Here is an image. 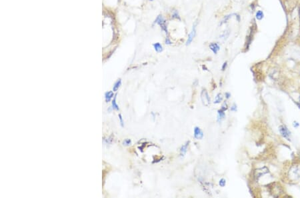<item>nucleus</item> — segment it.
<instances>
[{
  "label": "nucleus",
  "instance_id": "1",
  "mask_svg": "<svg viewBox=\"0 0 300 198\" xmlns=\"http://www.w3.org/2000/svg\"><path fill=\"white\" fill-rule=\"evenodd\" d=\"M288 176L291 180L300 179V164H294L290 167L288 172Z\"/></svg>",
  "mask_w": 300,
  "mask_h": 198
},
{
  "label": "nucleus",
  "instance_id": "2",
  "mask_svg": "<svg viewBox=\"0 0 300 198\" xmlns=\"http://www.w3.org/2000/svg\"><path fill=\"white\" fill-rule=\"evenodd\" d=\"M279 131L283 138L288 139V141H291V132L286 126L281 125L279 126Z\"/></svg>",
  "mask_w": 300,
  "mask_h": 198
},
{
  "label": "nucleus",
  "instance_id": "3",
  "mask_svg": "<svg viewBox=\"0 0 300 198\" xmlns=\"http://www.w3.org/2000/svg\"><path fill=\"white\" fill-rule=\"evenodd\" d=\"M201 100L203 105L208 107L210 105V98L206 90H203L201 92Z\"/></svg>",
  "mask_w": 300,
  "mask_h": 198
},
{
  "label": "nucleus",
  "instance_id": "4",
  "mask_svg": "<svg viewBox=\"0 0 300 198\" xmlns=\"http://www.w3.org/2000/svg\"><path fill=\"white\" fill-rule=\"evenodd\" d=\"M273 186L271 187V192L274 197H278L282 193V189L281 187L277 184H273Z\"/></svg>",
  "mask_w": 300,
  "mask_h": 198
},
{
  "label": "nucleus",
  "instance_id": "5",
  "mask_svg": "<svg viewBox=\"0 0 300 198\" xmlns=\"http://www.w3.org/2000/svg\"><path fill=\"white\" fill-rule=\"evenodd\" d=\"M197 24V23L196 22H195V24H194V25H193V28H192V32H191V33L189 35V36H188V39H187V42H186V45H189L192 42L193 39H194V38L195 37V35H196Z\"/></svg>",
  "mask_w": 300,
  "mask_h": 198
},
{
  "label": "nucleus",
  "instance_id": "6",
  "mask_svg": "<svg viewBox=\"0 0 300 198\" xmlns=\"http://www.w3.org/2000/svg\"><path fill=\"white\" fill-rule=\"evenodd\" d=\"M269 173V169L267 168V167H261V168L256 169L255 171V174H254V176L256 179H259L260 177L263 176V175Z\"/></svg>",
  "mask_w": 300,
  "mask_h": 198
},
{
  "label": "nucleus",
  "instance_id": "7",
  "mask_svg": "<svg viewBox=\"0 0 300 198\" xmlns=\"http://www.w3.org/2000/svg\"><path fill=\"white\" fill-rule=\"evenodd\" d=\"M194 138L196 139H202L204 136L203 132L199 127H195L194 128Z\"/></svg>",
  "mask_w": 300,
  "mask_h": 198
},
{
  "label": "nucleus",
  "instance_id": "8",
  "mask_svg": "<svg viewBox=\"0 0 300 198\" xmlns=\"http://www.w3.org/2000/svg\"><path fill=\"white\" fill-rule=\"evenodd\" d=\"M209 47L210 48V50H212L215 54H217V52H219L220 50V45L217 44H216V43H212V44H210Z\"/></svg>",
  "mask_w": 300,
  "mask_h": 198
},
{
  "label": "nucleus",
  "instance_id": "9",
  "mask_svg": "<svg viewBox=\"0 0 300 198\" xmlns=\"http://www.w3.org/2000/svg\"><path fill=\"white\" fill-rule=\"evenodd\" d=\"M189 141H187L186 143H185L184 145H183V146H182L181 149H180V156L181 157H184L185 154H186V152L187 151V148H188V146H189Z\"/></svg>",
  "mask_w": 300,
  "mask_h": 198
},
{
  "label": "nucleus",
  "instance_id": "10",
  "mask_svg": "<svg viewBox=\"0 0 300 198\" xmlns=\"http://www.w3.org/2000/svg\"><path fill=\"white\" fill-rule=\"evenodd\" d=\"M225 117V111L222 110V109H220V110L217 111V121L218 122H220L221 121H222L223 118H224Z\"/></svg>",
  "mask_w": 300,
  "mask_h": 198
},
{
  "label": "nucleus",
  "instance_id": "11",
  "mask_svg": "<svg viewBox=\"0 0 300 198\" xmlns=\"http://www.w3.org/2000/svg\"><path fill=\"white\" fill-rule=\"evenodd\" d=\"M113 96H114V94H113V92L112 91H108V92H106L105 93V98H106V102H109V101H110L111 100V99L113 98Z\"/></svg>",
  "mask_w": 300,
  "mask_h": 198
},
{
  "label": "nucleus",
  "instance_id": "12",
  "mask_svg": "<svg viewBox=\"0 0 300 198\" xmlns=\"http://www.w3.org/2000/svg\"><path fill=\"white\" fill-rule=\"evenodd\" d=\"M155 24L156 23H157V24L159 25L160 26H161V25H163L164 24H165L166 23V21H165V19H164V17H162V16H161V15H159V16H158L157 17V18L156 19V20H155Z\"/></svg>",
  "mask_w": 300,
  "mask_h": 198
},
{
  "label": "nucleus",
  "instance_id": "13",
  "mask_svg": "<svg viewBox=\"0 0 300 198\" xmlns=\"http://www.w3.org/2000/svg\"><path fill=\"white\" fill-rule=\"evenodd\" d=\"M230 30L229 29L226 30V31L223 32L222 35H220V39H222L223 41H225V40L228 38V37L230 36Z\"/></svg>",
  "mask_w": 300,
  "mask_h": 198
},
{
  "label": "nucleus",
  "instance_id": "14",
  "mask_svg": "<svg viewBox=\"0 0 300 198\" xmlns=\"http://www.w3.org/2000/svg\"><path fill=\"white\" fill-rule=\"evenodd\" d=\"M121 85V79H119V80L117 81V82L115 83V84L113 85V91H117L118 90L119 87H120Z\"/></svg>",
  "mask_w": 300,
  "mask_h": 198
},
{
  "label": "nucleus",
  "instance_id": "15",
  "mask_svg": "<svg viewBox=\"0 0 300 198\" xmlns=\"http://www.w3.org/2000/svg\"><path fill=\"white\" fill-rule=\"evenodd\" d=\"M154 47L155 50H156L157 53H160L163 51L162 45L160 44L159 43H156V44H154Z\"/></svg>",
  "mask_w": 300,
  "mask_h": 198
},
{
  "label": "nucleus",
  "instance_id": "16",
  "mask_svg": "<svg viewBox=\"0 0 300 198\" xmlns=\"http://www.w3.org/2000/svg\"><path fill=\"white\" fill-rule=\"evenodd\" d=\"M116 98H117V94H116L115 95H114V98L113 100H112V108L114 110L116 111H119V108L118 104H117L116 103Z\"/></svg>",
  "mask_w": 300,
  "mask_h": 198
},
{
  "label": "nucleus",
  "instance_id": "17",
  "mask_svg": "<svg viewBox=\"0 0 300 198\" xmlns=\"http://www.w3.org/2000/svg\"><path fill=\"white\" fill-rule=\"evenodd\" d=\"M223 100V96L221 93H218V94L216 95L214 103H220L221 101Z\"/></svg>",
  "mask_w": 300,
  "mask_h": 198
},
{
  "label": "nucleus",
  "instance_id": "18",
  "mask_svg": "<svg viewBox=\"0 0 300 198\" xmlns=\"http://www.w3.org/2000/svg\"><path fill=\"white\" fill-rule=\"evenodd\" d=\"M263 17V13L261 11H258L256 13V18L261 20Z\"/></svg>",
  "mask_w": 300,
  "mask_h": 198
},
{
  "label": "nucleus",
  "instance_id": "19",
  "mask_svg": "<svg viewBox=\"0 0 300 198\" xmlns=\"http://www.w3.org/2000/svg\"><path fill=\"white\" fill-rule=\"evenodd\" d=\"M131 144V140L130 139H126L125 140L123 141V145L126 146H129Z\"/></svg>",
  "mask_w": 300,
  "mask_h": 198
},
{
  "label": "nucleus",
  "instance_id": "20",
  "mask_svg": "<svg viewBox=\"0 0 300 198\" xmlns=\"http://www.w3.org/2000/svg\"><path fill=\"white\" fill-rule=\"evenodd\" d=\"M226 184V180L225 179H221L219 182V185L221 187H224Z\"/></svg>",
  "mask_w": 300,
  "mask_h": 198
},
{
  "label": "nucleus",
  "instance_id": "21",
  "mask_svg": "<svg viewBox=\"0 0 300 198\" xmlns=\"http://www.w3.org/2000/svg\"><path fill=\"white\" fill-rule=\"evenodd\" d=\"M172 17L173 18H175V19H178L180 20V17H179V16L178 14V13H177V11H174V13H173L172 14Z\"/></svg>",
  "mask_w": 300,
  "mask_h": 198
},
{
  "label": "nucleus",
  "instance_id": "22",
  "mask_svg": "<svg viewBox=\"0 0 300 198\" xmlns=\"http://www.w3.org/2000/svg\"><path fill=\"white\" fill-rule=\"evenodd\" d=\"M119 121H120V124H121V127H124V123H123V118H122V116L121 114H119Z\"/></svg>",
  "mask_w": 300,
  "mask_h": 198
},
{
  "label": "nucleus",
  "instance_id": "23",
  "mask_svg": "<svg viewBox=\"0 0 300 198\" xmlns=\"http://www.w3.org/2000/svg\"><path fill=\"white\" fill-rule=\"evenodd\" d=\"M221 109H222V110H223L224 111H225L226 110H228V105H227V103H226L225 102L223 103V104L222 106V108H221Z\"/></svg>",
  "mask_w": 300,
  "mask_h": 198
},
{
  "label": "nucleus",
  "instance_id": "24",
  "mask_svg": "<svg viewBox=\"0 0 300 198\" xmlns=\"http://www.w3.org/2000/svg\"><path fill=\"white\" fill-rule=\"evenodd\" d=\"M231 110L233 111H236V110H237V105H236L235 104H233L232 107L231 108Z\"/></svg>",
  "mask_w": 300,
  "mask_h": 198
},
{
  "label": "nucleus",
  "instance_id": "25",
  "mask_svg": "<svg viewBox=\"0 0 300 198\" xmlns=\"http://www.w3.org/2000/svg\"><path fill=\"white\" fill-rule=\"evenodd\" d=\"M165 42H166V44H167V45H170V44H172V42L170 41V39H169L168 37H167V38H166V41H165Z\"/></svg>",
  "mask_w": 300,
  "mask_h": 198
},
{
  "label": "nucleus",
  "instance_id": "26",
  "mask_svg": "<svg viewBox=\"0 0 300 198\" xmlns=\"http://www.w3.org/2000/svg\"><path fill=\"white\" fill-rule=\"evenodd\" d=\"M293 126L294 127V128H298V127L299 126V123H298V122H297V121H294V123H293Z\"/></svg>",
  "mask_w": 300,
  "mask_h": 198
},
{
  "label": "nucleus",
  "instance_id": "27",
  "mask_svg": "<svg viewBox=\"0 0 300 198\" xmlns=\"http://www.w3.org/2000/svg\"><path fill=\"white\" fill-rule=\"evenodd\" d=\"M227 63H228L227 62H225V63H223V66H222V70H223V71H224V70H225L226 67H227Z\"/></svg>",
  "mask_w": 300,
  "mask_h": 198
},
{
  "label": "nucleus",
  "instance_id": "28",
  "mask_svg": "<svg viewBox=\"0 0 300 198\" xmlns=\"http://www.w3.org/2000/svg\"><path fill=\"white\" fill-rule=\"evenodd\" d=\"M225 96H226V98H227V99H229V98H230L231 94H230V93H225Z\"/></svg>",
  "mask_w": 300,
  "mask_h": 198
},
{
  "label": "nucleus",
  "instance_id": "29",
  "mask_svg": "<svg viewBox=\"0 0 300 198\" xmlns=\"http://www.w3.org/2000/svg\"><path fill=\"white\" fill-rule=\"evenodd\" d=\"M299 16H300V9H299Z\"/></svg>",
  "mask_w": 300,
  "mask_h": 198
},
{
  "label": "nucleus",
  "instance_id": "30",
  "mask_svg": "<svg viewBox=\"0 0 300 198\" xmlns=\"http://www.w3.org/2000/svg\"><path fill=\"white\" fill-rule=\"evenodd\" d=\"M149 1H154V0H149Z\"/></svg>",
  "mask_w": 300,
  "mask_h": 198
}]
</instances>
